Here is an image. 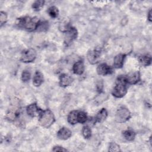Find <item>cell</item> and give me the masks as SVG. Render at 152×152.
Listing matches in <instances>:
<instances>
[{
    "mask_svg": "<svg viewBox=\"0 0 152 152\" xmlns=\"http://www.w3.org/2000/svg\"><path fill=\"white\" fill-rule=\"evenodd\" d=\"M40 23V20L36 17L24 16L17 18L16 24L20 28H23L28 31H33L37 30Z\"/></svg>",
    "mask_w": 152,
    "mask_h": 152,
    "instance_id": "obj_1",
    "label": "cell"
},
{
    "mask_svg": "<svg viewBox=\"0 0 152 152\" xmlns=\"http://www.w3.org/2000/svg\"><path fill=\"white\" fill-rule=\"evenodd\" d=\"M124 77L120 75L116 79L115 86L112 90V94L116 98H122L127 93V86Z\"/></svg>",
    "mask_w": 152,
    "mask_h": 152,
    "instance_id": "obj_2",
    "label": "cell"
},
{
    "mask_svg": "<svg viewBox=\"0 0 152 152\" xmlns=\"http://www.w3.org/2000/svg\"><path fill=\"white\" fill-rule=\"evenodd\" d=\"M55 121V116L50 109L42 110L39 115V123L45 128H49Z\"/></svg>",
    "mask_w": 152,
    "mask_h": 152,
    "instance_id": "obj_3",
    "label": "cell"
},
{
    "mask_svg": "<svg viewBox=\"0 0 152 152\" xmlns=\"http://www.w3.org/2000/svg\"><path fill=\"white\" fill-rule=\"evenodd\" d=\"M131 118V113L125 106L119 107L115 113V121L118 123H124Z\"/></svg>",
    "mask_w": 152,
    "mask_h": 152,
    "instance_id": "obj_4",
    "label": "cell"
},
{
    "mask_svg": "<svg viewBox=\"0 0 152 152\" xmlns=\"http://www.w3.org/2000/svg\"><path fill=\"white\" fill-rule=\"evenodd\" d=\"M36 55L37 53L34 49L28 48L21 52L20 60L24 63L33 62L36 59Z\"/></svg>",
    "mask_w": 152,
    "mask_h": 152,
    "instance_id": "obj_5",
    "label": "cell"
},
{
    "mask_svg": "<svg viewBox=\"0 0 152 152\" xmlns=\"http://www.w3.org/2000/svg\"><path fill=\"white\" fill-rule=\"evenodd\" d=\"M64 33V44L66 46H68L77 38L78 31L74 27L70 26Z\"/></svg>",
    "mask_w": 152,
    "mask_h": 152,
    "instance_id": "obj_6",
    "label": "cell"
},
{
    "mask_svg": "<svg viewBox=\"0 0 152 152\" xmlns=\"http://www.w3.org/2000/svg\"><path fill=\"white\" fill-rule=\"evenodd\" d=\"M102 53L100 48H95L93 50H90L87 52V59L90 64L94 65L98 63Z\"/></svg>",
    "mask_w": 152,
    "mask_h": 152,
    "instance_id": "obj_7",
    "label": "cell"
},
{
    "mask_svg": "<svg viewBox=\"0 0 152 152\" xmlns=\"http://www.w3.org/2000/svg\"><path fill=\"white\" fill-rule=\"evenodd\" d=\"M124 77L126 83L129 85L137 84L141 79L140 73L138 71L131 72Z\"/></svg>",
    "mask_w": 152,
    "mask_h": 152,
    "instance_id": "obj_8",
    "label": "cell"
},
{
    "mask_svg": "<svg viewBox=\"0 0 152 152\" xmlns=\"http://www.w3.org/2000/svg\"><path fill=\"white\" fill-rule=\"evenodd\" d=\"M97 73L100 75H110L113 72V69L112 66L106 63H102L99 64L96 69Z\"/></svg>",
    "mask_w": 152,
    "mask_h": 152,
    "instance_id": "obj_9",
    "label": "cell"
},
{
    "mask_svg": "<svg viewBox=\"0 0 152 152\" xmlns=\"http://www.w3.org/2000/svg\"><path fill=\"white\" fill-rule=\"evenodd\" d=\"M42 109L39 108L36 103H33L26 107V112L31 118L39 116Z\"/></svg>",
    "mask_w": 152,
    "mask_h": 152,
    "instance_id": "obj_10",
    "label": "cell"
},
{
    "mask_svg": "<svg viewBox=\"0 0 152 152\" xmlns=\"http://www.w3.org/2000/svg\"><path fill=\"white\" fill-rule=\"evenodd\" d=\"M59 84L62 87H66L70 86L73 82V78L67 74H62L59 78Z\"/></svg>",
    "mask_w": 152,
    "mask_h": 152,
    "instance_id": "obj_11",
    "label": "cell"
},
{
    "mask_svg": "<svg viewBox=\"0 0 152 152\" xmlns=\"http://www.w3.org/2000/svg\"><path fill=\"white\" fill-rule=\"evenodd\" d=\"M56 135L59 140H66L71 137L72 132L66 127H62L57 132Z\"/></svg>",
    "mask_w": 152,
    "mask_h": 152,
    "instance_id": "obj_12",
    "label": "cell"
},
{
    "mask_svg": "<svg viewBox=\"0 0 152 152\" xmlns=\"http://www.w3.org/2000/svg\"><path fill=\"white\" fill-rule=\"evenodd\" d=\"M126 56V55L124 53H119L116 55L113 59V67L116 69L122 68L123 67Z\"/></svg>",
    "mask_w": 152,
    "mask_h": 152,
    "instance_id": "obj_13",
    "label": "cell"
},
{
    "mask_svg": "<svg viewBox=\"0 0 152 152\" xmlns=\"http://www.w3.org/2000/svg\"><path fill=\"white\" fill-rule=\"evenodd\" d=\"M107 117V111L105 108L101 109L96 114L94 119V123H101L104 121Z\"/></svg>",
    "mask_w": 152,
    "mask_h": 152,
    "instance_id": "obj_14",
    "label": "cell"
},
{
    "mask_svg": "<svg viewBox=\"0 0 152 152\" xmlns=\"http://www.w3.org/2000/svg\"><path fill=\"white\" fill-rule=\"evenodd\" d=\"M43 74L39 71H36L33 77V84L35 87H39L43 83Z\"/></svg>",
    "mask_w": 152,
    "mask_h": 152,
    "instance_id": "obj_15",
    "label": "cell"
},
{
    "mask_svg": "<svg viewBox=\"0 0 152 152\" xmlns=\"http://www.w3.org/2000/svg\"><path fill=\"white\" fill-rule=\"evenodd\" d=\"M72 71L77 75H82L84 71V65L83 61H78L72 66Z\"/></svg>",
    "mask_w": 152,
    "mask_h": 152,
    "instance_id": "obj_16",
    "label": "cell"
},
{
    "mask_svg": "<svg viewBox=\"0 0 152 152\" xmlns=\"http://www.w3.org/2000/svg\"><path fill=\"white\" fill-rule=\"evenodd\" d=\"M20 112L18 109H15L14 108L8 109L7 115L6 119L9 121H14L19 117Z\"/></svg>",
    "mask_w": 152,
    "mask_h": 152,
    "instance_id": "obj_17",
    "label": "cell"
},
{
    "mask_svg": "<svg viewBox=\"0 0 152 152\" xmlns=\"http://www.w3.org/2000/svg\"><path fill=\"white\" fill-rule=\"evenodd\" d=\"M138 60L141 65L147 66L151 64V56L149 54L140 55L138 56Z\"/></svg>",
    "mask_w": 152,
    "mask_h": 152,
    "instance_id": "obj_18",
    "label": "cell"
},
{
    "mask_svg": "<svg viewBox=\"0 0 152 152\" xmlns=\"http://www.w3.org/2000/svg\"><path fill=\"white\" fill-rule=\"evenodd\" d=\"M122 135L126 140L128 141H132L135 138L136 133L133 130L128 129L122 131Z\"/></svg>",
    "mask_w": 152,
    "mask_h": 152,
    "instance_id": "obj_19",
    "label": "cell"
},
{
    "mask_svg": "<svg viewBox=\"0 0 152 152\" xmlns=\"http://www.w3.org/2000/svg\"><path fill=\"white\" fill-rule=\"evenodd\" d=\"M77 114H78V110H74L70 112L67 116L68 122L71 125H75L77 124L78 123Z\"/></svg>",
    "mask_w": 152,
    "mask_h": 152,
    "instance_id": "obj_20",
    "label": "cell"
},
{
    "mask_svg": "<svg viewBox=\"0 0 152 152\" xmlns=\"http://www.w3.org/2000/svg\"><path fill=\"white\" fill-rule=\"evenodd\" d=\"M77 119H78V123L84 124L87 121L88 117L86 113L84 112V111L78 110Z\"/></svg>",
    "mask_w": 152,
    "mask_h": 152,
    "instance_id": "obj_21",
    "label": "cell"
},
{
    "mask_svg": "<svg viewBox=\"0 0 152 152\" xmlns=\"http://www.w3.org/2000/svg\"><path fill=\"white\" fill-rule=\"evenodd\" d=\"M47 12H48V14L49 15V16L53 18L58 17V16L59 15V10L58 9V8L55 6L50 7L48 8Z\"/></svg>",
    "mask_w": 152,
    "mask_h": 152,
    "instance_id": "obj_22",
    "label": "cell"
},
{
    "mask_svg": "<svg viewBox=\"0 0 152 152\" xmlns=\"http://www.w3.org/2000/svg\"><path fill=\"white\" fill-rule=\"evenodd\" d=\"M45 2V1H43V0L36 1L33 3V4L31 5V7L36 11H40L43 7Z\"/></svg>",
    "mask_w": 152,
    "mask_h": 152,
    "instance_id": "obj_23",
    "label": "cell"
},
{
    "mask_svg": "<svg viewBox=\"0 0 152 152\" xmlns=\"http://www.w3.org/2000/svg\"><path fill=\"white\" fill-rule=\"evenodd\" d=\"M82 134L84 138L89 139L91 137V130L90 128L87 126H84L82 129Z\"/></svg>",
    "mask_w": 152,
    "mask_h": 152,
    "instance_id": "obj_24",
    "label": "cell"
},
{
    "mask_svg": "<svg viewBox=\"0 0 152 152\" xmlns=\"http://www.w3.org/2000/svg\"><path fill=\"white\" fill-rule=\"evenodd\" d=\"M108 150L109 151H112V152H113V151H121V149H120L119 145L115 142H110Z\"/></svg>",
    "mask_w": 152,
    "mask_h": 152,
    "instance_id": "obj_25",
    "label": "cell"
},
{
    "mask_svg": "<svg viewBox=\"0 0 152 152\" xmlns=\"http://www.w3.org/2000/svg\"><path fill=\"white\" fill-rule=\"evenodd\" d=\"M31 78V74L30 72L27 70H24L23 71L22 74H21V80L26 83L27 82L30 80Z\"/></svg>",
    "mask_w": 152,
    "mask_h": 152,
    "instance_id": "obj_26",
    "label": "cell"
},
{
    "mask_svg": "<svg viewBox=\"0 0 152 152\" xmlns=\"http://www.w3.org/2000/svg\"><path fill=\"white\" fill-rule=\"evenodd\" d=\"M7 14L4 11H1L0 12V26L2 27L7 21Z\"/></svg>",
    "mask_w": 152,
    "mask_h": 152,
    "instance_id": "obj_27",
    "label": "cell"
},
{
    "mask_svg": "<svg viewBox=\"0 0 152 152\" xmlns=\"http://www.w3.org/2000/svg\"><path fill=\"white\" fill-rule=\"evenodd\" d=\"M48 29V22L47 21H41L39 24V26L37 29V30H39L41 31H46Z\"/></svg>",
    "mask_w": 152,
    "mask_h": 152,
    "instance_id": "obj_28",
    "label": "cell"
},
{
    "mask_svg": "<svg viewBox=\"0 0 152 152\" xmlns=\"http://www.w3.org/2000/svg\"><path fill=\"white\" fill-rule=\"evenodd\" d=\"M52 150L53 151H68L67 149L65 148L64 147H63L62 146H59V145L54 146L53 147V148L52 149Z\"/></svg>",
    "mask_w": 152,
    "mask_h": 152,
    "instance_id": "obj_29",
    "label": "cell"
},
{
    "mask_svg": "<svg viewBox=\"0 0 152 152\" xmlns=\"http://www.w3.org/2000/svg\"><path fill=\"white\" fill-rule=\"evenodd\" d=\"M147 18H148V20L150 21V22H151L152 21V18H151V9H150L148 12V14H147Z\"/></svg>",
    "mask_w": 152,
    "mask_h": 152,
    "instance_id": "obj_30",
    "label": "cell"
}]
</instances>
